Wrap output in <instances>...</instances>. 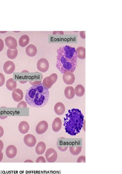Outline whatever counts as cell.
Instances as JSON below:
<instances>
[{
    "mask_svg": "<svg viewBox=\"0 0 122 174\" xmlns=\"http://www.w3.org/2000/svg\"><path fill=\"white\" fill-rule=\"evenodd\" d=\"M56 67L61 73L68 71L74 72L77 63V54L74 47L66 45L57 51Z\"/></svg>",
    "mask_w": 122,
    "mask_h": 174,
    "instance_id": "obj_1",
    "label": "cell"
},
{
    "mask_svg": "<svg viewBox=\"0 0 122 174\" xmlns=\"http://www.w3.org/2000/svg\"><path fill=\"white\" fill-rule=\"evenodd\" d=\"M49 97V89L42 83L34 85L29 88L26 94L27 103L34 108H40L47 104Z\"/></svg>",
    "mask_w": 122,
    "mask_h": 174,
    "instance_id": "obj_2",
    "label": "cell"
},
{
    "mask_svg": "<svg viewBox=\"0 0 122 174\" xmlns=\"http://www.w3.org/2000/svg\"><path fill=\"white\" fill-rule=\"evenodd\" d=\"M84 117L80 110H69L64 118V126L66 133L72 136L80 133L83 126Z\"/></svg>",
    "mask_w": 122,
    "mask_h": 174,
    "instance_id": "obj_3",
    "label": "cell"
},
{
    "mask_svg": "<svg viewBox=\"0 0 122 174\" xmlns=\"http://www.w3.org/2000/svg\"><path fill=\"white\" fill-rule=\"evenodd\" d=\"M57 79V74L56 73H53L49 77H46L44 78L42 83L47 89H50L52 86L56 82Z\"/></svg>",
    "mask_w": 122,
    "mask_h": 174,
    "instance_id": "obj_4",
    "label": "cell"
},
{
    "mask_svg": "<svg viewBox=\"0 0 122 174\" xmlns=\"http://www.w3.org/2000/svg\"><path fill=\"white\" fill-rule=\"evenodd\" d=\"M45 156L46 160L49 163L55 162L58 158L57 153L53 148L48 149L46 151Z\"/></svg>",
    "mask_w": 122,
    "mask_h": 174,
    "instance_id": "obj_5",
    "label": "cell"
},
{
    "mask_svg": "<svg viewBox=\"0 0 122 174\" xmlns=\"http://www.w3.org/2000/svg\"><path fill=\"white\" fill-rule=\"evenodd\" d=\"M49 65L48 60L46 58H42L40 59L37 62V67L38 70L41 72L45 73L48 71Z\"/></svg>",
    "mask_w": 122,
    "mask_h": 174,
    "instance_id": "obj_6",
    "label": "cell"
},
{
    "mask_svg": "<svg viewBox=\"0 0 122 174\" xmlns=\"http://www.w3.org/2000/svg\"><path fill=\"white\" fill-rule=\"evenodd\" d=\"M24 142L26 146L29 147H32L36 144V138L32 134H28L25 136L23 139Z\"/></svg>",
    "mask_w": 122,
    "mask_h": 174,
    "instance_id": "obj_7",
    "label": "cell"
},
{
    "mask_svg": "<svg viewBox=\"0 0 122 174\" xmlns=\"http://www.w3.org/2000/svg\"><path fill=\"white\" fill-rule=\"evenodd\" d=\"M48 123L45 120H42L39 122L36 128V132L39 135L44 133L48 129Z\"/></svg>",
    "mask_w": 122,
    "mask_h": 174,
    "instance_id": "obj_8",
    "label": "cell"
},
{
    "mask_svg": "<svg viewBox=\"0 0 122 174\" xmlns=\"http://www.w3.org/2000/svg\"><path fill=\"white\" fill-rule=\"evenodd\" d=\"M63 79L66 84L67 85H72L75 82V76L73 73L68 71L63 74Z\"/></svg>",
    "mask_w": 122,
    "mask_h": 174,
    "instance_id": "obj_9",
    "label": "cell"
},
{
    "mask_svg": "<svg viewBox=\"0 0 122 174\" xmlns=\"http://www.w3.org/2000/svg\"><path fill=\"white\" fill-rule=\"evenodd\" d=\"M3 70L4 72L8 74H12L15 71V66L13 62L11 61H7L5 63L3 67Z\"/></svg>",
    "mask_w": 122,
    "mask_h": 174,
    "instance_id": "obj_10",
    "label": "cell"
},
{
    "mask_svg": "<svg viewBox=\"0 0 122 174\" xmlns=\"http://www.w3.org/2000/svg\"><path fill=\"white\" fill-rule=\"evenodd\" d=\"M5 153L7 157L9 158L12 159L15 158L17 155V148L13 145H9L6 149Z\"/></svg>",
    "mask_w": 122,
    "mask_h": 174,
    "instance_id": "obj_11",
    "label": "cell"
},
{
    "mask_svg": "<svg viewBox=\"0 0 122 174\" xmlns=\"http://www.w3.org/2000/svg\"><path fill=\"white\" fill-rule=\"evenodd\" d=\"M6 46L9 49H14L17 47V42L16 39L13 37L9 36L7 37L5 40Z\"/></svg>",
    "mask_w": 122,
    "mask_h": 174,
    "instance_id": "obj_12",
    "label": "cell"
},
{
    "mask_svg": "<svg viewBox=\"0 0 122 174\" xmlns=\"http://www.w3.org/2000/svg\"><path fill=\"white\" fill-rule=\"evenodd\" d=\"M12 96L15 102H20L23 99V92L21 89H15L12 93Z\"/></svg>",
    "mask_w": 122,
    "mask_h": 174,
    "instance_id": "obj_13",
    "label": "cell"
},
{
    "mask_svg": "<svg viewBox=\"0 0 122 174\" xmlns=\"http://www.w3.org/2000/svg\"><path fill=\"white\" fill-rule=\"evenodd\" d=\"M54 112L58 115H63L66 111V107L63 103L61 102H58L54 107Z\"/></svg>",
    "mask_w": 122,
    "mask_h": 174,
    "instance_id": "obj_14",
    "label": "cell"
},
{
    "mask_svg": "<svg viewBox=\"0 0 122 174\" xmlns=\"http://www.w3.org/2000/svg\"><path fill=\"white\" fill-rule=\"evenodd\" d=\"M62 123L61 119L59 118H56L54 119L52 125V128L54 132H58L62 128Z\"/></svg>",
    "mask_w": 122,
    "mask_h": 174,
    "instance_id": "obj_15",
    "label": "cell"
},
{
    "mask_svg": "<svg viewBox=\"0 0 122 174\" xmlns=\"http://www.w3.org/2000/svg\"><path fill=\"white\" fill-rule=\"evenodd\" d=\"M26 53L29 57L35 56L37 53V48L35 45H30L27 46L25 49Z\"/></svg>",
    "mask_w": 122,
    "mask_h": 174,
    "instance_id": "obj_16",
    "label": "cell"
},
{
    "mask_svg": "<svg viewBox=\"0 0 122 174\" xmlns=\"http://www.w3.org/2000/svg\"><path fill=\"white\" fill-rule=\"evenodd\" d=\"M29 125L27 121H22L20 123L19 125V130L20 133L22 134H25L29 132Z\"/></svg>",
    "mask_w": 122,
    "mask_h": 174,
    "instance_id": "obj_17",
    "label": "cell"
},
{
    "mask_svg": "<svg viewBox=\"0 0 122 174\" xmlns=\"http://www.w3.org/2000/svg\"><path fill=\"white\" fill-rule=\"evenodd\" d=\"M64 94L66 98L69 100H72L75 96L74 88L71 86H67L65 89Z\"/></svg>",
    "mask_w": 122,
    "mask_h": 174,
    "instance_id": "obj_18",
    "label": "cell"
},
{
    "mask_svg": "<svg viewBox=\"0 0 122 174\" xmlns=\"http://www.w3.org/2000/svg\"><path fill=\"white\" fill-rule=\"evenodd\" d=\"M46 146L43 142H40L38 143L36 147L35 151L38 155H42L46 150Z\"/></svg>",
    "mask_w": 122,
    "mask_h": 174,
    "instance_id": "obj_19",
    "label": "cell"
},
{
    "mask_svg": "<svg viewBox=\"0 0 122 174\" xmlns=\"http://www.w3.org/2000/svg\"><path fill=\"white\" fill-rule=\"evenodd\" d=\"M6 86L7 89L10 91H13L16 89L17 86V83L12 78H9L7 81Z\"/></svg>",
    "mask_w": 122,
    "mask_h": 174,
    "instance_id": "obj_20",
    "label": "cell"
},
{
    "mask_svg": "<svg viewBox=\"0 0 122 174\" xmlns=\"http://www.w3.org/2000/svg\"><path fill=\"white\" fill-rule=\"evenodd\" d=\"M29 42V38L28 35H23L21 36L19 40V44L20 46L22 47H25L27 46Z\"/></svg>",
    "mask_w": 122,
    "mask_h": 174,
    "instance_id": "obj_21",
    "label": "cell"
},
{
    "mask_svg": "<svg viewBox=\"0 0 122 174\" xmlns=\"http://www.w3.org/2000/svg\"><path fill=\"white\" fill-rule=\"evenodd\" d=\"M74 92L78 97H82L85 94V88L82 85H78L74 89Z\"/></svg>",
    "mask_w": 122,
    "mask_h": 174,
    "instance_id": "obj_22",
    "label": "cell"
},
{
    "mask_svg": "<svg viewBox=\"0 0 122 174\" xmlns=\"http://www.w3.org/2000/svg\"><path fill=\"white\" fill-rule=\"evenodd\" d=\"M18 50L17 49H8L7 51V55L8 58L9 59L13 60L15 59L17 56L18 55Z\"/></svg>",
    "mask_w": 122,
    "mask_h": 174,
    "instance_id": "obj_23",
    "label": "cell"
},
{
    "mask_svg": "<svg viewBox=\"0 0 122 174\" xmlns=\"http://www.w3.org/2000/svg\"><path fill=\"white\" fill-rule=\"evenodd\" d=\"M76 50L78 58L84 60L85 58V49L83 46H80L77 48Z\"/></svg>",
    "mask_w": 122,
    "mask_h": 174,
    "instance_id": "obj_24",
    "label": "cell"
},
{
    "mask_svg": "<svg viewBox=\"0 0 122 174\" xmlns=\"http://www.w3.org/2000/svg\"><path fill=\"white\" fill-rule=\"evenodd\" d=\"M82 150L81 147H70L69 151L71 154L74 156H77L79 155L81 152Z\"/></svg>",
    "mask_w": 122,
    "mask_h": 174,
    "instance_id": "obj_25",
    "label": "cell"
},
{
    "mask_svg": "<svg viewBox=\"0 0 122 174\" xmlns=\"http://www.w3.org/2000/svg\"><path fill=\"white\" fill-rule=\"evenodd\" d=\"M5 82V78L3 74L0 73V87L3 86Z\"/></svg>",
    "mask_w": 122,
    "mask_h": 174,
    "instance_id": "obj_26",
    "label": "cell"
},
{
    "mask_svg": "<svg viewBox=\"0 0 122 174\" xmlns=\"http://www.w3.org/2000/svg\"><path fill=\"white\" fill-rule=\"evenodd\" d=\"M46 160L42 156L38 157L36 160V163H46Z\"/></svg>",
    "mask_w": 122,
    "mask_h": 174,
    "instance_id": "obj_27",
    "label": "cell"
},
{
    "mask_svg": "<svg viewBox=\"0 0 122 174\" xmlns=\"http://www.w3.org/2000/svg\"><path fill=\"white\" fill-rule=\"evenodd\" d=\"M18 108H27V105L25 102L22 101L19 103L17 106Z\"/></svg>",
    "mask_w": 122,
    "mask_h": 174,
    "instance_id": "obj_28",
    "label": "cell"
},
{
    "mask_svg": "<svg viewBox=\"0 0 122 174\" xmlns=\"http://www.w3.org/2000/svg\"><path fill=\"white\" fill-rule=\"evenodd\" d=\"M77 162L78 163H85V157L84 156H80L78 158Z\"/></svg>",
    "mask_w": 122,
    "mask_h": 174,
    "instance_id": "obj_29",
    "label": "cell"
},
{
    "mask_svg": "<svg viewBox=\"0 0 122 174\" xmlns=\"http://www.w3.org/2000/svg\"><path fill=\"white\" fill-rule=\"evenodd\" d=\"M4 46V42H3V40L2 39H0V52H2L3 50Z\"/></svg>",
    "mask_w": 122,
    "mask_h": 174,
    "instance_id": "obj_30",
    "label": "cell"
},
{
    "mask_svg": "<svg viewBox=\"0 0 122 174\" xmlns=\"http://www.w3.org/2000/svg\"><path fill=\"white\" fill-rule=\"evenodd\" d=\"M58 149L59 150L61 151V152H65L68 149L67 147H58Z\"/></svg>",
    "mask_w": 122,
    "mask_h": 174,
    "instance_id": "obj_31",
    "label": "cell"
},
{
    "mask_svg": "<svg viewBox=\"0 0 122 174\" xmlns=\"http://www.w3.org/2000/svg\"><path fill=\"white\" fill-rule=\"evenodd\" d=\"M3 148H4V144L2 140H0V153L2 152Z\"/></svg>",
    "mask_w": 122,
    "mask_h": 174,
    "instance_id": "obj_32",
    "label": "cell"
},
{
    "mask_svg": "<svg viewBox=\"0 0 122 174\" xmlns=\"http://www.w3.org/2000/svg\"><path fill=\"white\" fill-rule=\"evenodd\" d=\"M4 130L1 126H0V138L2 137L4 135Z\"/></svg>",
    "mask_w": 122,
    "mask_h": 174,
    "instance_id": "obj_33",
    "label": "cell"
},
{
    "mask_svg": "<svg viewBox=\"0 0 122 174\" xmlns=\"http://www.w3.org/2000/svg\"><path fill=\"white\" fill-rule=\"evenodd\" d=\"M80 36L83 39H85V32L81 31L80 32Z\"/></svg>",
    "mask_w": 122,
    "mask_h": 174,
    "instance_id": "obj_34",
    "label": "cell"
},
{
    "mask_svg": "<svg viewBox=\"0 0 122 174\" xmlns=\"http://www.w3.org/2000/svg\"><path fill=\"white\" fill-rule=\"evenodd\" d=\"M3 158V152H2L0 153V162L2 161Z\"/></svg>",
    "mask_w": 122,
    "mask_h": 174,
    "instance_id": "obj_35",
    "label": "cell"
},
{
    "mask_svg": "<svg viewBox=\"0 0 122 174\" xmlns=\"http://www.w3.org/2000/svg\"><path fill=\"white\" fill-rule=\"evenodd\" d=\"M25 163H33L34 162L32 161L31 160L28 159L27 160L24 161Z\"/></svg>",
    "mask_w": 122,
    "mask_h": 174,
    "instance_id": "obj_36",
    "label": "cell"
}]
</instances>
